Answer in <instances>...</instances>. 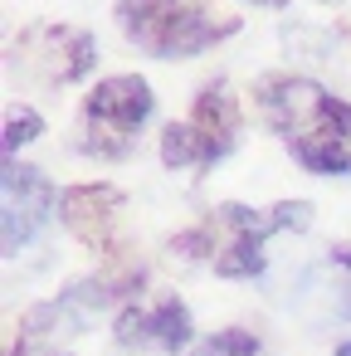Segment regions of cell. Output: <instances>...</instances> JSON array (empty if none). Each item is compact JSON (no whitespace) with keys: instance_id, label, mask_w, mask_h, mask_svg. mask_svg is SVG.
Here are the masks:
<instances>
[{"instance_id":"6da1fadb","label":"cell","mask_w":351,"mask_h":356,"mask_svg":"<svg viewBox=\"0 0 351 356\" xmlns=\"http://www.w3.org/2000/svg\"><path fill=\"white\" fill-rule=\"evenodd\" d=\"M117 25L152 59H190L239 35V20H215L205 0H117Z\"/></svg>"},{"instance_id":"7a4b0ae2","label":"cell","mask_w":351,"mask_h":356,"mask_svg":"<svg viewBox=\"0 0 351 356\" xmlns=\"http://www.w3.org/2000/svg\"><path fill=\"white\" fill-rule=\"evenodd\" d=\"M156 108V93L147 79L137 74H117V79H103L88 98H83V156H108V161H122L132 152V137L142 132V122L152 118Z\"/></svg>"},{"instance_id":"3957f363","label":"cell","mask_w":351,"mask_h":356,"mask_svg":"<svg viewBox=\"0 0 351 356\" xmlns=\"http://www.w3.org/2000/svg\"><path fill=\"white\" fill-rule=\"evenodd\" d=\"M346 108L351 103L332 98L317 79H302V74H278V79L259 83V113L288 147H302V142L332 132L346 118Z\"/></svg>"},{"instance_id":"277c9868","label":"cell","mask_w":351,"mask_h":356,"mask_svg":"<svg viewBox=\"0 0 351 356\" xmlns=\"http://www.w3.org/2000/svg\"><path fill=\"white\" fill-rule=\"evenodd\" d=\"M215 220H220V229H225V239L215 244V273L220 278H259L263 273V244H268V234H278V220H273V210H249V205H239V200H229V205H220L215 210Z\"/></svg>"},{"instance_id":"5b68a950","label":"cell","mask_w":351,"mask_h":356,"mask_svg":"<svg viewBox=\"0 0 351 356\" xmlns=\"http://www.w3.org/2000/svg\"><path fill=\"white\" fill-rule=\"evenodd\" d=\"M59 210V191L49 186L44 171L6 161V254L15 259Z\"/></svg>"},{"instance_id":"8992f818","label":"cell","mask_w":351,"mask_h":356,"mask_svg":"<svg viewBox=\"0 0 351 356\" xmlns=\"http://www.w3.org/2000/svg\"><path fill=\"white\" fill-rule=\"evenodd\" d=\"M122 215V191L108 181H88V186H69L59 191V220L69 225V234L88 249H108L113 229Z\"/></svg>"},{"instance_id":"52a82bcc","label":"cell","mask_w":351,"mask_h":356,"mask_svg":"<svg viewBox=\"0 0 351 356\" xmlns=\"http://www.w3.org/2000/svg\"><path fill=\"white\" fill-rule=\"evenodd\" d=\"M35 44H40V59L49 64V83H79V79L93 74V64H98V49H93V40H88L83 30H59V25H49V30L35 35Z\"/></svg>"},{"instance_id":"ba28073f","label":"cell","mask_w":351,"mask_h":356,"mask_svg":"<svg viewBox=\"0 0 351 356\" xmlns=\"http://www.w3.org/2000/svg\"><path fill=\"white\" fill-rule=\"evenodd\" d=\"M190 122H195V132L210 142L215 161H225V156L234 152V142H239V103H234L229 83H210V88H200Z\"/></svg>"},{"instance_id":"9c48e42d","label":"cell","mask_w":351,"mask_h":356,"mask_svg":"<svg viewBox=\"0 0 351 356\" xmlns=\"http://www.w3.org/2000/svg\"><path fill=\"white\" fill-rule=\"evenodd\" d=\"M302 302H322L327 317H351V249H332L302 273Z\"/></svg>"},{"instance_id":"30bf717a","label":"cell","mask_w":351,"mask_h":356,"mask_svg":"<svg viewBox=\"0 0 351 356\" xmlns=\"http://www.w3.org/2000/svg\"><path fill=\"white\" fill-rule=\"evenodd\" d=\"M288 152H293V161H302L317 176H351V108L332 132H322L302 147H288Z\"/></svg>"},{"instance_id":"8fae6325","label":"cell","mask_w":351,"mask_h":356,"mask_svg":"<svg viewBox=\"0 0 351 356\" xmlns=\"http://www.w3.org/2000/svg\"><path fill=\"white\" fill-rule=\"evenodd\" d=\"M161 166H166V171H210V166H215V152H210V142L195 132L190 118L161 127Z\"/></svg>"},{"instance_id":"7c38bea8","label":"cell","mask_w":351,"mask_h":356,"mask_svg":"<svg viewBox=\"0 0 351 356\" xmlns=\"http://www.w3.org/2000/svg\"><path fill=\"white\" fill-rule=\"evenodd\" d=\"M190 337H195V327H190V307H186L181 298H161V302L152 307V346L181 356V351L190 346Z\"/></svg>"},{"instance_id":"4fadbf2b","label":"cell","mask_w":351,"mask_h":356,"mask_svg":"<svg viewBox=\"0 0 351 356\" xmlns=\"http://www.w3.org/2000/svg\"><path fill=\"white\" fill-rule=\"evenodd\" d=\"M113 337H117V346H127V351L152 346V307L127 302V307L117 312V322H113Z\"/></svg>"},{"instance_id":"5bb4252c","label":"cell","mask_w":351,"mask_h":356,"mask_svg":"<svg viewBox=\"0 0 351 356\" xmlns=\"http://www.w3.org/2000/svg\"><path fill=\"white\" fill-rule=\"evenodd\" d=\"M283 49L297 54V59H322V54L332 49V35L317 30V25H302V20H297V25L283 30Z\"/></svg>"},{"instance_id":"9a60e30c","label":"cell","mask_w":351,"mask_h":356,"mask_svg":"<svg viewBox=\"0 0 351 356\" xmlns=\"http://www.w3.org/2000/svg\"><path fill=\"white\" fill-rule=\"evenodd\" d=\"M44 137V118L40 113H10V122H6V161H15L20 156V147H30V142H40Z\"/></svg>"},{"instance_id":"2e32d148","label":"cell","mask_w":351,"mask_h":356,"mask_svg":"<svg viewBox=\"0 0 351 356\" xmlns=\"http://www.w3.org/2000/svg\"><path fill=\"white\" fill-rule=\"evenodd\" d=\"M200 356H259V337L244 332V327H225V332L205 337Z\"/></svg>"},{"instance_id":"e0dca14e","label":"cell","mask_w":351,"mask_h":356,"mask_svg":"<svg viewBox=\"0 0 351 356\" xmlns=\"http://www.w3.org/2000/svg\"><path fill=\"white\" fill-rule=\"evenodd\" d=\"M244 6H268V10H283L288 0H244Z\"/></svg>"},{"instance_id":"ac0fdd59","label":"cell","mask_w":351,"mask_h":356,"mask_svg":"<svg viewBox=\"0 0 351 356\" xmlns=\"http://www.w3.org/2000/svg\"><path fill=\"white\" fill-rule=\"evenodd\" d=\"M332 356H351V341H341V346H336V351H332Z\"/></svg>"},{"instance_id":"d6986e66","label":"cell","mask_w":351,"mask_h":356,"mask_svg":"<svg viewBox=\"0 0 351 356\" xmlns=\"http://www.w3.org/2000/svg\"><path fill=\"white\" fill-rule=\"evenodd\" d=\"M317 6H336V0H317Z\"/></svg>"}]
</instances>
